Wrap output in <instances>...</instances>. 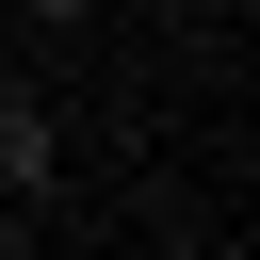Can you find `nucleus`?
I'll return each instance as SVG.
<instances>
[{"instance_id":"2","label":"nucleus","mask_w":260,"mask_h":260,"mask_svg":"<svg viewBox=\"0 0 260 260\" xmlns=\"http://www.w3.org/2000/svg\"><path fill=\"white\" fill-rule=\"evenodd\" d=\"M32 16H98V0H32Z\"/></svg>"},{"instance_id":"3","label":"nucleus","mask_w":260,"mask_h":260,"mask_svg":"<svg viewBox=\"0 0 260 260\" xmlns=\"http://www.w3.org/2000/svg\"><path fill=\"white\" fill-rule=\"evenodd\" d=\"M0 260H16V244H0Z\"/></svg>"},{"instance_id":"1","label":"nucleus","mask_w":260,"mask_h":260,"mask_svg":"<svg viewBox=\"0 0 260 260\" xmlns=\"http://www.w3.org/2000/svg\"><path fill=\"white\" fill-rule=\"evenodd\" d=\"M32 179H49V114H32V98H0V195H32Z\"/></svg>"}]
</instances>
